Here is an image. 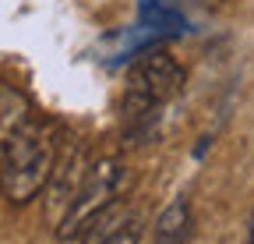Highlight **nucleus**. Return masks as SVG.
<instances>
[{"label":"nucleus","instance_id":"8","mask_svg":"<svg viewBox=\"0 0 254 244\" xmlns=\"http://www.w3.org/2000/svg\"><path fill=\"white\" fill-rule=\"evenodd\" d=\"M247 227H251V244H254V209H251V223Z\"/></svg>","mask_w":254,"mask_h":244},{"label":"nucleus","instance_id":"2","mask_svg":"<svg viewBox=\"0 0 254 244\" xmlns=\"http://www.w3.org/2000/svg\"><path fill=\"white\" fill-rule=\"evenodd\" d=\"M127 184H131V170H127V163L120 156H103V160L88 163L81 184H78V195L71 198L67 212L60 216L53 234L60 241H81L117 205V198L127 191Z\"/></svg>","mask_w":254,"mask_h":244},{"label":"nucleus","instance_id":"6","mask_svg":"<svg viewBox=\"0 0 254 244\" xmlns=\"http://www.w3.org/2000/svg\"><path fill=\"white\" fill-rule=\"evenodd\" d=\"M138 18H141V28H148L152 36H180V32H187V18L177 7H170L166 0H141Z\"/></svg>","mask_w":254,"mask_h":244},{"label":"nucleus","instance_id":"4","mask_svg":"<svg viewBox=\"0 0 254 244\" xmlns=\"http://www.w3.org/2000/svg\"><path fill=\"white\" fill-rule=\"evenodd\" d=\"M88 170V156H85V145L81 142H71L67 149H60V156H57V166L46 180V216L50 223L57 227L60 216L67 212L71 198L78 195V184H81V177Z\"/></svg>","mask_w":254,"mask_h":244},{"label":"nucleus","instance_id":"1","mask_svg":"<svg viewBox=\"0 0 254 244\" xmlns=\"http://www.w3.org/2000/svg\"><path fill=\"white\" fill-rule=\"evenodd\" d=\"M60 138V124L36 117L32 106L0 124V191L11 205H28L46 188L64 149Z\"/></svg>","mask_w":254,"mask_h":244},{"label":"nucleus","instance_id":"7","mask_svg":"<svg viewBox=\"0 0 254 244\" xmlns=\"http://www.w3.org/2000/svg\"><path fill=\"white\" fill-rule=\"evenodd\" d=\"M85 237H88L85 244H138L141 241V220L138 216H127V220L106 223V216H103Z\"/></svg>","mask_w":254,"mask_h":244},{"label":"nucleus","instance_id":"3","mask_svg":"<svg viewBox=\"0 0 254 244\" xmlns=\"http://www.w3.org/2000/svg\"><path fill=\"white\" fill-rule=\"evenodd\" d=\"M187 71L166 50H141L138 60L127 75V92H124V117L131 128H148L155 113L163 110L173 96L184 92Z\"/></svg>","mask_w":254,"mask_h":244},{"label":"nucleus","instance_id":"5","mask_svg":"<svg viewBox=\"0 0 254 244\" xmlns=\"http://www.w3.org/2000/svg\"><path fill=\"white\" fill-rule=\"evenodd\" d=\"M190 227H194V212H190V202L180 195L159 212V220L152 227V241L155 244H187Z\"/></svg>","mask_w":254,"mask_h":244}]
</instances>
